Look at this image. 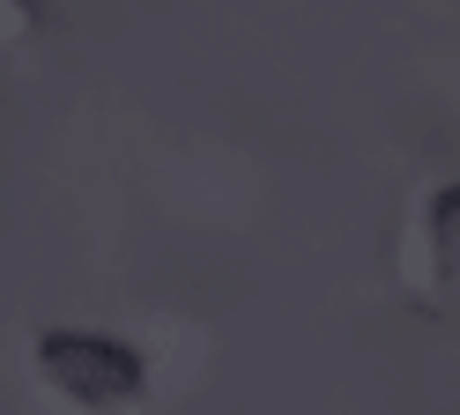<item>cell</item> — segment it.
<instances>
[{"mask_svg": "<svg viewBox=\"0 0 460 415\" xmlns=\"http://www.w3.org/2000/svg\"><path fill=\"white\" fill-rule=\"evenodd\" d=\"M430 237H438V260L460 267V186H446L430 200Z\"/></svg>", "mask_w": 460, "mask_h": 415, "instance_id": "7a4b0ae2", "label": "cell"}, {"mask_svg": "<svg viewBox=\"0 0 460 415\" xmlns=\"http://www.w3.org/2000/svg\"><path fill=\"white\" fill-rule=\"evenodd\" d=\"M38 364L82 408H119V401H134L141 385H149L141 349L119 341V334H97V326H52V334L38 341Z\"/></svg>", "mask_w": 460, "mask_h": 415, "instance_id": "6da1fadb", "label": "cell"}]
</instances>
